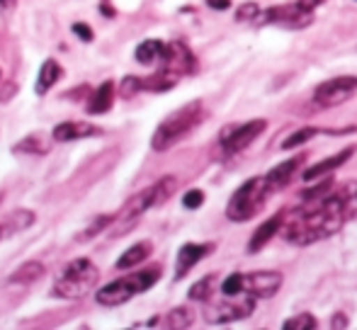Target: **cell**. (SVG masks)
<instances>
[{"mask_svg": "<svg viewBox=\"0 0 357 330\" xmlns=\"http://www.w3.org/2000/svg\"><path fill=\"white\" fill-rule=\"evenodd\" d=\"M345 204H348L345 194H326L321 199H311L296 212L291 221H287L284 238L294 246H309L333 236L345 221Z\"/></svg>", "mask_w": 357, "mask_h": 330, "instance_id": "cell-1", "label": "cell"}, {"mask_svg": "<svg viewBox=\"0 0 357 330\" xmlns=\"http://www.w3.org/2000/svg\"><path fill=\"white\" fill-rule=\"evenodd\" d=\"M175 187H178V180H175L173 175H168V178H160L158 182H153L151 187H146L144 192H139L137 197L129 199V202L124 204L122 212L114 217L112 236L119 238V236H124V233L132 231V228L139 223V217H142L144 212H149L151 207H158V204L168 202V199L173 197Z\"/></svg>", "mask_w": 357, "mask_h": 330, "instance_id": "cell-2", "label": "cell"}, {"mask_svg": "<svg viewBox=\"0 0 357 330\" xmlns=\"http://www.w3.org/2000/svg\"><path fill=\"white\" fill-rule=\"evenodd\" d=\"M202 117H204V109H202V102H197V100L188 102L185 107L175 109V112L168 114V117L158 124V129H155L153 139H151L153 151H168V148H173L180 139H185L199 122H202Z\"/></svg>", "mask_w": 357, "mask_h": 330, "instance_id": "cell-3", "label": "cell"}, {"mask_svg": "<svg viewBox=\"0 0 357 330\" xmlns=\"http://www.w3.org/2000/svg\"><path fill=\"white\" fill-rule=\"evenodd\" d=\"M98 277H100V269L95 267L88 258H78V260H73L61 272V277L54 282L52 294L59 299H68V301L83 299L93 292V287L98 284Z\"/></svg>", "mask_w": 357, "mask_h": 330, "instance_id": "cell-4", "label": "cell"}, {"mask_svg": "<svg viewBox=\"0 0 357 330\" xmlns=\"http://www.w3.org/2000/svg\"><path fill=\"white\" fill-rule=\"evenodd\" d=\"M160 277V267H149L142 269V272H134L129 277H122L117 282L107 284V287L98 289L95 299H98L102 306H119V304H127L132 297L137 294H144L158 282Z\"/></svg>", "mask_w": 357, "mask_h": 330, "instance_id": "cell-5", "label": "cell"}, {"mask_svg": "<svg viewBox=\"0 0 357 330\" xmlns=\"http://www.w3.org/2000/svg\"><path fill=\"white\" fill-rule=\"evenodd\" d=\"M268 194L270 192H268V182H265V178L245 180V182L241 184L234 194H231L229 204H226V217L236 223L248 221V219H253L255 214L260 212V207H263V202H265Z\"/></svg>", "mask_w": 357, "mask_h": 330, "instance_id": "cell-6", "label": "cell"}, {"mask_svg": "<svg viewBox=\"0 0 357 330\" xmlns=\"http://www.w3.org/2000/svg\"><path fill=\"white\" fill-rule=\"evenodd\" d=\"M255 304H258V297H253L250 292H243L238 297H226L221 299L219 304L209 306L204 311L209 323H231V321H243L250 313L255 311Z\"/></svg>", "mask_w": 357, "mask_h": 330, "instance_id": "cell-7", "label": "cell"}, {"mask_svg": "<svg viewBox=\"0 0 357 330\" xmlns=\"http://www.w3.org/2000/svg\"><path fill=\"white\" fill-rule=\"evenodd\" d=\"M265 129H268L265 119H253V122H245V124H231V127H226L224 132H221L219 146L224 148V153L245 151Z\"/></svg>", "mask_w": 357, "mask_h": 330, "instance_id": "cell-8", "label": "cell"}, {"mask_svg": "<svg viewBox=\"0 0 357 330\" xmlns=\"http://www.w3.org/2000/svg\"><path fill=\"white\" fill-rule=\"evenodd\" d=\"M357 93V76H338L314 90V102L321 107H338Z\"/></svg>", "mask_w": 357, "mask_h": 330, "instance_id": "cell-9", "label": "cell"}, {"mask_svg": "<svg viewBox=\"0 0 357 330\" xmlns=\"http://www.w3.org/2000/svg\"><path fill=\"white\" fill-rule=\"evenodd\" d=\"M260 22H275V24H282V27L289 29H304L314 22V13L306 8H301L299 0L291 5H275V8L265 10L263 17H258ZM255 19V22H258Z\"/></svg>", "mask_w": 357, "mask_h": 330, "instance_id": "cell-10", "label": "cell"}, {"mask_svg": "<svg viewBox=\"0 0 357 330\" xmlns=\"http://www.w3.org/2000/svg\"><path fill=\"white\" fill-rule=\"evenodd\" d=\"M163 68L178 73V76H190V73L197 71V58L190 52V47H185L183 42H173L165 47V56H163Z\"/></svg>", "mask_w": 357, "mask_h": 330, "instance_id": "cell-11", "label": "cell"}, {"mask_svg": "<svg viewBox=\"0 0 357 330\" xmlns=\"http://www.w3.org/2000/svg\"><path fill=\"white\" fill-rule=\"evenodd\" d=\"M282 287V274L275 269H260V272L245 274V292H250L258 299H270Z\"/></svg>", "mask_w": 357, "mask_h": 330, "instance_id": "cell-12", "label": "cell"}, {"mask_svg": "<svg viewBox=\"0 0 357 330\" xmlns=\"http://www.w3.org/2000/svg\"><path fill=\"white\" fill-rule=\"evenodd\" d=\"M214 250L212 243H185L183 248L178 250V265H175V279H183L195 265L202 258H207Z\"/></svg>", "mask_w": 357, "mask_h": 330, "instance_id": "cell-13", "label": "cell"}, {"mask_svg": "<svg viewBox=\"0 0 357 330\" xmlns=\"http://www.w3.org/2000/svg\"><path fill=\"white\" fill-rule=\"evenodd\" d=\"M353 156H355V146H345L343 151H338L335 156H328L326 161H321V163L311 165V168H306L301 178H304L306 182H314V180H319V178H324V175H328V173H333V170H338L340 165L348 163Z\"/></svg>", "mask_w": 357, "mask_h": 330, "instance_id": "cell-14", "label": "cell"}, {"mask_svg": "<svg viewBox=\"0 0 357 330\" xmlns=\"http://www.w3.org/2000/svg\"><path fill=\"white\" fill-rule=\"evenodd\" d=\"M304 161V156L299 158H289V161L280 163L278 168H273L268 175H265V182H268V192H278V189H284L287 184L291 182V175L296 173L299 163Z\"/></svg>", "mask_w": 357, "mask_h": 330, "instance_id": "cell-15", "label": "cell"}, {"mask_svg": "<svg viewBox=\"0 0 357 330\" xmlns=\"http://www.w3.org/2000/svg\"><path fill=\"white\" fill-rule=\"evenodd\" d=\"M284 223V214H275V217H270L268 221H263L258 226V231L250 236V243H248V253H258V250H263L268 246V241H273L275 233L282 228Z\"/></svg>", "mask_w": 357, "mask_h": 330, "instance_id": "cell-16", "label": "cell"}, {"mask_svg": "<svg viewBox=\"0 0 357 330\" xmlns=\"http://www.w3.org/2000/svg\"><path fill=\"white\" fill-rule=\"evenodd\" d=\"M100 134L98 127L93 124H85V122H63L54 129V141H75V139H85V136H95Z\"/></svg>", "mask_w": 357, "mask_h": 330, "instance_id": "cell-17", "label": "cell"}, {"mask_svg": "<svg viewBox=\"0 0 357 330\" xmlns=\"http://www.w3.org/2000/svg\"><path fill=\"white\" fill-rule=\"evenodd\" d=\"M112 100H114V83L105 81L93 95H90L88 107L85 109H88V114H105V112H109V107H112Z\"/></svg>", "mask_w": 357, "mask_h": 330, "instance_id": "cell-18", "label": "cell"}, {"mask_svg": "<svg viewBox=\"0 0 357 330\" xmlns=\"http://www.w3.org/2000/svg\"><path fill=\"white\" fill-rule=\"evenodd\" d=\"M63 76L61 66H59L54 58H47L39 68V76H37V83H34V93L37 95H47L52 90L54 83H59V78Z\"/></svg>", "mask_w": 357, "mask_h": 330, "instance_id": "cell-19", "label": "cell"}, {"mask_svg": "<svg viewBox=\"0 0 357 330\" xmlns=\"http://www.w3.org/2000/svg\"><path fill=\"white\" fill-rule=\"evenodd\" d=\"M165 47H168V44L158 42V39H146V42H142L137 47V54H134V56H137L139 63L151 66V63H155V61H163Z\"/></svg>", "mask_w": 357, "mask_h": 330, "instance_id": "cell-20", "label": "cell"}, {"mask_svg": "<svg viewBox=\"0 0 357 330\" xmlns=\"http://www.w3.org/2000/svg\"><path fill=\"white\" fill-rule=\"evenodd\" d=\"M144 81V90H153V93H165V90H173L175 83L180 81L178 73L168 71V68L160 66V71H155L153 76L142 78Z\"/></svg>", "mask_w": 357, "mask_h": 330, "instance_id": "cell-21", "label": "cell"}, {"mask_svg": "<svg viewBox=\"0 0 357 330\" xmlns=\"http://www.w3.org/2000/svg\"><path fill=\"white\" fill-rule=\"evenodd\" d=\"M42 277H44V265L37 262V260H32V262H24L22 267L15 269V272L10 274L8 282L10 284H32Z\"/></svg>", "mask_w": 357, "mask_h": 330, "instance_id": "cell-22", "label": "cell"}, {"mask_svg": "<svg viewBox=\"0 0 357 330\" xmlns=\"http://www.w3.org/2000/svg\"><path fill=\"white\" fill-rule=\"evenodd\" d=\"M151 250H153V246H151L149 241H142V243H137V246H132L127 253H122V258L117 260V269H129V267H134V265L144 262V260L151 255Z\"/></svg>", "mask_w": 357, "mask_h": 330, "instance_id": "cell-23", "label": "cell"}, {"mask_svg": "<svg viewBox=\"0 0 357 330\" xmlns=\"http://www.w3.org/2000/svg\"><path fill=\"white\" fill-rule=\"evenodd\" d=\"M163 326L165 328H190L192 326V311L190 308H185V306H180V308H173V311L165 316V321H163Z\"/></svg>", "mask_w": 357, "mask_h": 330, "instance_id": "cell-24", "label": "cell"}, {"mask_svg": "<svg viewBox=\"0 0 357 330\" xmlns=\"http://www.w3.org/2000/svg\"><path fill=\"white\" fill-rule=\"evenodd\" d=\"M214 274H209V277L199 279L197 284H192L188 292V297L192 299V301H207L209 297H212V289H214Z\"/></svg>", "mask_w": 357, "mask_h": 330, "instance_id": "cell-25", "label": "cell"}, {"mask_svg": "<svg viewBox=\"0 0 357 330\" xmlns=\"http://www.w3.org/2000/svg\"><path fill=\"white\" fill-rule=\"evenodd\" d=\"M245 292V274H229V277L221 282V294L224 297H238V294Z\"/></svg>", "mask_w": 357, "mask_h": 330, "instance_id": "cell-26", "label": "cell"}, {"mask_svg": "<svg viewBox=\"0 0 357 330\" xmlns=\"http://www.w3.org/2000/svg\"><path fill=\"white\" fill-rule=\"evenodd\" d=\"M316 134H319V129H314V127L299 129V132H294L291 136H287V139H284V141H282V148H284V151H291V148L301 146V143H306L309 139H314Z\"/></svg>", "mask_w": 357, "mask_h": 330, "instance_id": "cell-27", "label": "cell"}, {"mask_svg": "<svg viewBox=\"0 0 357 330\" xmlns=\"http://www.w3.org/2000/svg\"><path fill=\"white\" fill-rule=\"evenodd\" d=\"M319 328V321H316L311 313H301V316L287 318L282 323V330H314Z\"/></svg>", "mask_w": 357, "mask_h": 330, "instance_id": "cell-28", "label": "cell"}, {"mask_svg": "<svg viewBox=\"0 0 357 330\" xmlns=\"http://www.w3.org/2000/svg\"><path fill=\"white\" fill-rule=\"evenodd\" d=\"M15 151L17 153H47L49 151V146L47 143H42V136H27V139H22V141L15 146Z\"/></svg>", "mask_w": 357, "mask_h": 330, "instance_id": "cell-29", "label": "cell"}, {"mask_svg": "<svg viewBox=\"0 0 357 330\" xmlns=\"http://www.w3.org/2000/svg\"><path fill=\"white\" fill-rule=\"evenodd\" d=\"M8 221H10V231H22V228L32 226L34 214L27 212V209H20V212H15L13 217L8 219Z\"/></svg>", "mask_w": 357, "mask_h": 330, "instance_id": "cell-30", "label": "cell"}, {"mask_svg": "<svg viewBox=\"0 0 357 330\" xmlns=\"http://www.w3.org/2000/svg\"><path fill=\"white\" fill-rule=\"evenodd\" d=\"M139 90H144V81H142V78H137V76H127L122 81V85H119V95H122L124 100H132Z\"/></svg>", "mask_w": 357, "mask_h": 330, "instance_id": "cell-31", "label": "cell"}, {"mask_svg": "<svg viewBox=\"0 0 357 330\" xmlns=\"http://www.w3.org/2000/svg\"><path fill=\"white\" fill-rule=\"evenodd\" d=\"M112 221H114V217H109V214H105V217H100L98 221H95V223H90V226L85 228L83 233H80V236H78V241H80V243H85V241H88V238L98 236V233L102 231L105 226H109V223H112Z\"/></svg>", "mask_w": 357, "mask_h": 330, "instance_id": "cell-32", "label": "cell"}, {"mask_svg": "<svg viewBox=\"0 0 357 330\" xmlns=\"http://www.w3.org/2000/svg\"><path fill=\"white\" fill-rule=\"evenodd\" d=\"M331 189H333V182H331V180H324V182H319L316 187L304 189V192H301V199H304V202H311V199H321V197H326Z\"/></svg>", "mask_w": 357, "mask_h": 330, "instance_id": "cell-33", "label": "cell"}, {"mask_svg": "<svg viewBox=\"0 0 357 330\" xmlns=\"http://www.w3.org/2000/svg\"><path fill=\"white\" fill-rule=\"evenodd\" d=\"M260 17V5L258 3H245L236 10V19L238 22H248V19H258Z\"/></svg>", "mask_w": 357, "mask_h": 330, "instance_id": "cell-34", "label": "cell"}, {"mask_svg": "<svg viewBox=\"0 0 357 330\" xmlns=\"http://www.w3.org/2000/svg\"><path fill=\"white\" fill-rule=\"evenodd\" d=\"M183 204L185 209H199L204 204V192L202 189H190V192H185Z\"/></svg>", "mask_w": 357, "mask_h": 330, "instance_id": "cell-35", "label": "cell"}, {"mask_svg": "<svg viewBox=\"0 0 357 330\" xmlns=\"http://www.w3.org/2000/svg\"><path fill=\"white\" fill-rule=\"evenodd\" d=\"M17 90H20V88H17V83H15V81L3 83V85H0V102L8 104L10 100H13L15 95H17Z\"/></svg>", "mask_w": 357, "mask_h": 330, "instance_id": "cell-36", "label": "cell"}, {"mask_svg": "<svg viewBox=\"0 0 357 330\" xmlns=\"http://www.w3.org/2000/svg\"><path fill=\"white\" fill-rule=\"evenodd\" d=\"M73 34L80 39V42H93V29H90L85 22H75L73 24Z\"/></svg>", "mask_w": 357, "mask_h": 330, "instance_id": "cell-37", "label": "cell"}, {"mask_svg": "<svg viewBox=\"0 0 357 330\" xmlns=\"http://www.w3.org/2000/svg\"><path fill=\"white\" fill-rule=\"evenodd\" d=\"M207 5L212 10H219V13H221V10H229L231 8V0H207Z\"/></svg>", "mask_w": 357, "mask_h": 330, "instance_id": "cell-38", "label": "cell"}, {"mask_svg": "<svg viewBox=\"0 0 357 330\" xmlns=\"http://www.w3.org/2000/svg\"><path fill=\"white\" fill-rule=\"evenodd\" d=\"M321 3H326V0H299V5H301V8L311 10V13H314V10L319 8Z\"/></svg>", "mask_w": 357, "mask_h": 330, "instance_id": "cell-39", "label": "cell"}, {"mask_svg": "<svg viewBox=\"0 0 357 330\" xmlns=\"http://www.w3.org/2000/svg\"><path fill=\"white\" fill-rule=\"evenodd\" d=\"M331 326H333V328H348V321H345L343 313H335L333 321H331Z\"/></svg>", "mask_w": 357, "mask_h": 330, "instance_id": "cell-40", "label": "cell"}, {"mask_svg": "<svg viewBox=\"0 0 357 330\" xmlns=\"http://www.w3.org/2000/svg\"><path fill=\"white\" fill-rule=\"evenodd\" d=\"M100 13H102L105 17H114V8H109V5L105 3V0H102V5H100Z\"/></svg>", "mask_w": 357, "mask_h": 330, "instance_id": "cell-41", "label": "cell"}, {"mask_svg": "<svg viewBox=\"0 0 357 330\" xmlns=\"http://www.w3.org/2000/svg\"><path fill=\"white\" fill-rule=\"evenodd\" d=\"M15 0H0V5H13Z\"/></svg>", "mask_w": 357, "mask_h": 330, "instance_id": "cell-42", "label": "cell"}, {"mask_svg": "<svg viewBox=\"0 0 357 330\" xmlns=\"http://www.w3.org/2000/svg\"><path fill=\"white\" fill-rule=\"evenodd\" d=\"M0 76H3V73H0Z\"/></svg>", "mask_w": 357, "mask_h": 330, "instance_id": "cell-43", "label": "cell"}]
</instances>
